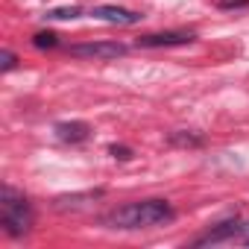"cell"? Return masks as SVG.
<instances>
[{
  "instance_id": "12",
  "label": "cell",
  "mask_w": 249,
  "mask_h": 249,
  "mask_svg": "<svg viewBox=\"0 0 249 249\" xmlns=\"http://www.w3.org/2000/svg\"><path fill=\"white\" fill-rule=\"evenodd\" d=\"M15 65H18V59H15V53H12V50H3V53H0V71H3V73H6V71H12Z\"/></svg>"
},
{
  "instance_id": "8",
  "label": "cell",
  "mask_w": 249,
  "mask_h": 249,
  "mask_svg": "<svg viewBox=\"0 0 249 249\" xmlns=\"http://www.w3.org/2000/svg\"><path fill=\"white\" fill-rule=\"evenodd\" d=\"M103 191H88V194H73V196H59L56 199V208L59 211H68V208H79L85 205V199H100Z\"/></svg>"
},
{
  "instance_id": "7",
  "label": "cell",
  "mask_w": 249,
  "mask_h": 249,
  "mask_svg": "<svg viewBox=\"0 0 249 249\" xmlns=\"http://www.w3.org/2000/svg\"><path fill=\"white\" fill-rule=\"evenodd\" d=\"M243 231V223L240 220H226V223H220V226H214V229H208L202 237H196L194 240V246H208V243H220V240H229V237H237Z\"/></svg>"
},
{
  "instance_id": "10",
  "label": "cell",
  "mask_w": 249,
  "mask_h": 249,
  "mask_svg": "<svg viewBox=\"0 0 249 249\" xmlns=\"http://www.w3.org/2000/svg\"><path fill=\"white\" fill-rule=\"evenodd\" d=\"M167 141L173 147H202V138L199 135H191V132H170Z\"/></svg>"
},
{
  "instance_id": "13",
  "label": "cell",
  "mask_w": 249,
  "mask_h": 249,
  "mask_svg": "<svg viewBox=\"0 0 249 249\" xmlns=\"http://www.w3.org/2000/svg\"><path fill=\"white\" fill-rule=\"evenodd\" d=\"M111 156H114V159H120V161H129V159H132V150H129V147H117V144H114V147H111Z\"/></svg>"
},
{
  "instance_id": "15",
  "label": "cell",
  "mask_w": 249,
  "mask_h": 249,
  "mask_svg": "<svg viewBox=\"0 0 249 249\" xmlns=\"http://www.w3.org/2000/svg\"><path fill=\"white\" fill-rule=\"evenodd\" d=\"M240 234H249V223H243V231Z\"/></svg>"
},
{
  "instance_id": "4",
  "label": "cell",
  "mask_w": 249,
  "mask_h": 249,
  "mask_svg": "<svg viewBox=\"0 0 249 249\" xmlns=\"http://www.w3.org/2000/svg\"><path fill=\"white\" fill-rule=\"evenodd\" d=\"M196 41L194 33H185V30H170V33H150V36H141L135 38V47H179V44H191Z\"/></svg>"
},
{
  "instance_id": "2",
  "label": "cell",
  "mask_w": 249,
  "mask_h": 249,
  "mask_svg": "<svg viewBox=\"0 0 249 249\" xmlns=\"http://www.w3.org/2000/svg\"><path fill=\"white\" fill-rule=\"evenodd\" d=\"M0 226H3V231L12 234V237L27 234L30 226H33V211H30L27 196L18 194L9 185H3V191H0Z\"/></svg>"
},
{
  "instance_id": "9",
  "label": "cell",
  "mask_w": 249,
  "mask_h": 249,
  "mask_svg": "<svg viewBox=\"0 0 249 249\" xmlns=\"http://www.w3.org/2000/svg\"><path fill=\"white\" fill-rule=\"evenodd\" d=\"M79 15H82L79 6H56V9H50L44 18H47V21H73V18H79Z\"/></svg>"
},
{
  "instance_id": "6",
  "label": "cell",
  "mask_w": 249,
  "mask_h": 249,
  "mask_svg": "<svg viewBox=\"0 0 249 249\" xmlns=\"http://www.w3.org/2000/svg\"><path fill=\"white\" fill-rule=\"evenodd\" d=\"M56 138L62 144H82L91 138V126L85 120H62L56 123Z\"/></svg>"
},
{
  "instance_id": "3",
  "label": "cell",
  "mask_w": 249,
  "mask_h": 249,
  "mask_svg": "<svg viewBox=\"0 0 249 249\" xmlns=\"http://www.w3.org/2000/svg\"><path fill=\"white\" fill-rule=\"evenodd\" d=\"M68 53L73 59H97V62H108L126 53V44L120 41H88V44H71Z\"/></svg>"
},
{
  "instance_id": "11",
  "label": "cell",
  "mask_w": 249,
  "mask_h": 249,
  "mask_svg": "<svg viewBox=\"0 0 249 249\" xmlns=\"http://www.w3.org/2000/svg\"><path fill=\"white\" fill-rule=\"evenodd\" d=\"M56 44H59V36H56V33H50V30H47V33H36V36H33V47H38V50H44V47H56Z\"/></svg>"
},
{
  "instance_id": "14",
  "label": "cell",
  "mask_w": 249,
  "mask_h": 249,
  "mask_svg": "<svg viewBox=\"0 0 249 249\" xmlns=\"http://www.w3.org/2000/svg\"><path fill=\"white\" fill-rule=\"evenodd\" d=\"M249 0H220V9H246Z\"/></svg>"
},
{
  "instance_id": "16",
  "label": "cell",
  "mask_w": 249,
  "mask_h": 249,
  "mask_svg": "<svg viewBox=\"0 0 249 249\" xmlns=\"http://www.w3.org/2000/svg\"><path fill=\"white\" fill-rule=\"evenodd\" d=\"M246 243H249V237H246Z\"/></svg>"
},
{
  "instance_id": "1",
  "label": "cell",
  "mask_w": 249,
  "mask_h": 249,
  "mask_svg": "<svg viewBox=\"0 0 249 249\" xmlns=\"http://www.w3.org/2000/svg\"><path fill=\"white\" fill-rule=\"evenodd\" d=\"M176 217L173 205L167 199H144V202H126L103 217L108 229H150L164 226Z\"/></svg>"
},
{
  "instance_id": "5",
  "label": "cell",
  "mask_w": 249,
  "mask_h": 249,
  "mask_svg": "<svg viewBox=\"0 0 249 249\" xmlns=\"http://www.w3.org/2000/svg\"><path fill=\"white\" fill-rule=\"evenodd\" d=\"M91 18L106 21V24H120V27H129V24H138L141 21L138 12L123 9V6H94L91 9Z\"/></svg>"
}]
</instances>
